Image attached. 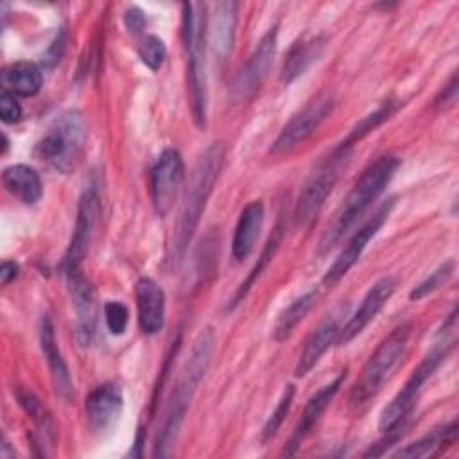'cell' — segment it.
I'll return each mask as SVG.
<instances>
[{
	"label": "cell",
	"mask_w": 459,
	"mask_h": 459,
	"mask_svg": "<svg viewBox=\"0 0 459 459\" xmlns=\"http://www.w3.org/2000/svg\"><path fill=\"white\" fill-rule=\"evenodd\" d=\"M341 314L333 312L330 316H326L319 326L308 335V339L305 341V346L299 353L294 375L296 377H305L323 357V353L337 341L339 330H341Z\"/></svg>",
	"instance_id": "cell-20"
},
{
	"label": "cell",
	"mask_w": 459,
	"mask_h": 459,
	"mask_svg": "<svg viewBox=\"0 0 459 459\" xmlns=\"http://www.w3.org/2000/svg\"><path fill=\"white\" fill-rule=\"evenodd\" d=\"M454 269H455V262H454V260L443 262L434 273H430V276H427L420 285H416V287L411 290L409 298H411V299H421V298L429 296L430 292L437 290L439 287H443V285L452 278Z\"/></svg>",
	"instance_id": "cell-31"
},
{
	"label": "cell",
	"mask_w": 459,
	"mask_h": 459,
	"mask_svg": "<svg viewBox=\"0 0 459 459\" xmlns=\"http://www.w3.org/2000/svg\"><path fill=\"white\" fill-rule=\"evenodd\" d=\"M350 152H351V147L341 142L307 178L294 204L296 226H308L317 217L328 194L337 183L341 170L346 167L350 160Z\"/></svg>",
	"instance_id": "cell-7"
},
{
	"label": "cell",
	"mask_w": 459,
	"mask_h": 459,
	"mask_svg": "<svg viewBox=\"0 0 459 459\" xmlns=\"http://www.w3.org/2000/svg\"><path fill=\"white\" fill-rule=\"evenodd\" d=\"M396 109V104H393V100H387V102H384L378 109H375L373 113H369V115H366L353 129H351V133L348 134V138L346 140H342L344 143H348L350 147H353V143L355 142H359L364 134H368L371 129H375L377 126H380L393 111Z\"/></svg>",
	"instance_id": "cell-30"
},
{
	"label": "cell",
	"mask_w": 459,
	"mask_h": 459,
	"mask_svg": "<svg viewBox=\"0 0 459 459\" xmlns=\"http://www.w3.org/2000/svg\"><path fill=\"white\" fill-rule=\"evenodd\" d=\"M66 276L68 290L75 314V341L81 348H88L93 342L97 328V294L88 278L82 276L81 269L72 271Z\"/></svg>",
	"instance_id": "cell-13"
},
{
	"label": "cell",
	"mask_w": 459,
	"mask_h": 459,
	"mask_svg": "<svg viewBox=\"0 0 459 459\" xmlns=\"http://www.w3.org/2000/svg\"><path fill=\"white\" fill-rule=\"evenodd\" d=\"M124 398L117 384H102L95 387L84 403L86 418L91 429L104 430L108 429L122 412Z\"/></svg>",
	"instance_id": "cell-19"
},
{
	"label": "cell",
	"mask_w": 459,
	"mask_h": 459,
	"mask_svg": "<svg viewBox=\"0 0 459 459\" xmlns=\"http://www.w3.org/2000/svg\"><path fill=\"white\" fill-rule=\"evenodd\" d=\"M0 117L5 124H14L22 118V106L14 93L2 90L0 93Z\"/></svg>",
	"instance_id": "cell-35"
},
{
	"label": "cell",
	"mask_w": 459,
	"mask_h": 459,
	"mask_svg": "<svg viewBox=\"0 0 459 459\" xmlns=\"http://www.w3.org/2000/svg\"><path fill=\"white\" fill-rule=\"evenodd\" d=\"M213 348H215V335H213L212 328H204L197 335L192 353H190V359L185 364V369L176 384V389H174L170 403H169V411L165 414L161 432L156 441L154 454L167 455L169 450L174 446V441L179 434V429H181L185 414L190 407V402L208 369Z\"/></svg>",
	"instance_id": "cell-3"
},
{
	"label": "cell",
	"mask_w": 459,
	"mask_h": 459,
	"mask_svg": "<svg viewBox=\"0 0 459 459\" xmlns=\"http://www.w3.org/2000/svg\"><path fill=\"white\" fill-rule=\"evenodd\" d=\"M394 289H396V280L393 276H382L380 280H377L369 287L366 296L362 298L359 308L341 326L335 342L337 344H346L353 337H357L377 317V314L384 308L387 299L393 296Z\"/></svg>",
	"instance_id": "cell-15"
},
{
	"label": "cell",
	"mask_w": 459,
	"mask_h": 459,
	"mask_svg": "<svg viewBox=\"0 0 459 459\" xmlns=\"http://www.w3.org/2000/svg\"><path fill=\"white\" fill-rule=\"evenodd\" d=\"M124 22H126V27L131 32H140L143 29V25H145V13L140 7L131 5L129 9H126Z\"/></svg>",
	"instance_id": "cell-36"
},
{
	"label": "cell",
	"mask_w": 459,
	"mask_h": 459,
	"mask_svg": "<svg viewBox=\"0 0 459 459\" xmlns=\"http://www.w3.org/2000/svg\"><path fill=\"white\" fill-rule=\"evenodd\" d=\"M138 326L142 333L154 335L165 325V294L151 278H140L134 285Z\"/></svg>",
	"instance_id": "cell-17"
},
{
	"label": "cell",
	"mask_w": 459,
	"mask_h": 459,
	"mask_svg": "<svg viewBox=\"0 0 459 459\" xmlns=\"http://www.w3.org/2000/svg\"><path fill=\"white\" fill-rule=\"evenodd\" d=\"M84 142L86 126L82 115L77 109H70L54 120L47 134L38 142L36 154L52 169L68 174L77 167Z\"/></svg>",
	"instance_id": "cell-6"
},
{
	"label": "cell",
	"mask_w": 459,
	"mask_h": 459,
	"mask_svg": "<svg viewBox=\"0 0 459 459\" xmlns=\"http://www.w3.org/2000/svg\"><path fill=\"white\" fill-rule=\"evenodd\" d=\"M18 274V265L14 262H9L5 260L0 267V283L2 285H7L11 280H14Z\"/></svg>",
	"instance_id": "cell-38"
},
{
	"label": "cell",
	"mask_w": 459,
	"mask_h": 459,
	"mask_svg": "<svg viewBox=\"0 0 459 459\" xmlns=\"http://www.w3.org/2000/svg\"><path fill=\"white\" fill-rule=\"evenodd\" d=\"M278 43V27H271L256 43L242 68L233 79L230 97L233 102H246L264 84L273 65Z\"/></svg>",
	"instance_id": "cell-9"
},
{
	"label": "cell",
	"mask_w": 459,
	"mask_h": 459,
	"mask_svg": "<svg viewBox=\"0 0 459 459\" xmlns=\"http://www.w3.org/2000/svg\"><path fill=\"white\" fill-rule=\"evenodd\" d=\"M2 183L5 190L25 204H34L43 194L39 174L23 163L5 167L2 172Z\"/></svg>",
	"instance_id": "cell-23"
},
{
	"label": "cell",
	"mask_w": 459,
	"mask_h": 459,
	"mask_svg": "<svg viewBox=\"0 0 459 459\" xmlns=\"http://www.w3.org/2000/svg\"><path fill=\"white\" fill-rule=\"evenodd\" d=\"M344 378H346V369L341 371L330 384L323 385L316 394L310 396V400L307 402V405L303 409V414H301V418H299V421H298V425H296L289 443L285 445V448L281 452L283 455L296 454V450L301 445V441L312 432V429L316 427V423L319 421V418L323 416L326 407L332 403V400L337 394V391L341 389Z\"/></svg>",
	"instance_id": "cell-16"
},
{
	"label": "cell",
	"mask_w": 459,
	"mask_h": 459,
	"mask_svg": "<svg viewBox=\"0 0 459 459\" xmlns=\"http://www.w3.org/2000/svg\"><path fill=\"white\" fill-rule=\"evenodd\" d=\"M457 439V421L452 420L446 425H441L430 432H427L418 441L407 445L402 448L396 455L398 457H427V455H437L448 446H452Z\"/></svg>",
	"instance_id": "cell-26"
},
{
	"label": "cell",
	"mask_w": 459,
	"mask_h": 459,
	"mask_svg": "<svg viewBox=\"0 0 459 459\" xmlns=\"http://www.w3.org/2000/svg\"><path fill=\"white\" fill-rule=\"evenodd\" d=\"M450 330H439L441 341L436 342L434 350L420 362L418 368H414V371L411 373V377L407 378V382L403 384V387L396 393V396L391 400V403H387L380 414V421H378V429L382 432L393 429L396 423H400L403 418H407L412 411V405L423 387V384L432 377V373L437 369V366L441 364V360L448 355L450 348H452V339L448 337Z\"/></svg>",
	"instance_id": "cell-8"
},
{
	"label": "cell",
	"mask_w": 459,
	"mask_h": 459,
	"mask_svg": "<svg viewBox=\"0 0 459 459\" xmlns=\"http://www.w3.org/2000/svg\"><path fill=\"white\" fill-rule=\"evenodd\" d=\"M394 197L387 199L369 219L368 222L355 231V235L348 240V244L344 246V249L337 255V258L333 260V264L330 265V269L326 271L323 283L325 285H333L337 283L359 260V256L362 255V251L366 249L368 242L377 235V231L382 228V224L387 221L393 206H394Z\"/></svg>",
	"instance_id": "cell-14"
},
{
	"label": "cell",
	"mask_w": 459,
	"mask_h": 459,
	"mask_svg": "<svg viewBox=\"0 0 459 459\" xmlns=\"http://www.w3.org/2000/svg\"><path fill=\"white\" fill-rule=\"evenodd\" d=\"M104 319H106L108 330L113 335H120V333L126 332L127 319H129V310L120 301H108L104 305Z\"/></svg>",
	"instance_id": "cell-34"
},
{
	"label": "cell",
	"mask_w": 459,
	"mask_h": 459,
	"mask_svg": "<svg viewBox=\"0 0 459 459\" xmlns=\"http://www.w3.org/2000/svg\"><path fill=\"white\" fill-rule=\"evenodd\" d=\"M138 57L149 70H154V72L160 70L167 57V48L163 39L158 38L156 34L145 36L138 47Z\"/></svg>",
	"instance_id": "cell-32"
},
{
	"label": "cell",
	"mask_w": 459,
	"mask_h": 459,
	"mask_svg": "<svg viewBox=\"0 0 459 459\" xmlns=\"http://www.w3.org/2000/svg\"><path fill=\"white\" fill-rule=\"evenodd\" d=\"M335 100L330 95H319L314 100H310L301 111H298L280 131L273 145L269 147V152L274 156L285 154L303 143L307 138H310L316 129L323 124V120L332 113Z\"/></svg>",
	"instance_id": "cell-10"
},
{
	"label": "cell",
	"mask_w": 459,
	"mask_h": 459,
	"mask_svg": "<svg viewBox=\"0 0 459 459\" xmlns=\"http://www.w3.org/2000/svg\"><path fill=\"white\" fill-rule=\"evenodd\" d=\"M294 393H296V391H294V385H287V387H285V391H283V394H281V398H280L276 409L271 412V416L267 418V421H265V425H264V430H262V439H264V441H267L269 437H273V436L278 432V429L281 427V423L285 421V416L289 414L290 405H292V400H294Z\"/></svg>",
	"instance_id": "cell-33"
},
{
	"label": "cell",
	"mask_w": 459,
	"mask_h": 459,
	"mask_svg": "<svg viewBox=\"0 0 459 459\" xmlns=\"http://www.w3.org/2000/svg\"><path fill=\"white\" fill-rule=\"evenodd\" d=\"M411 325L402 323L371 353L359 380L351 387L350 403L353 407L366 405L384 387L405 355Z\"/></svg>",
	"instance_id": "cell-5"
},
{
	"label": "cell",
	"mask_w": 459,
	"mask_h": 459,
	"mask_svg": "<svg viewBox=\"0 0 459 459\" xmlns=\"http://www.w3.org/2000/svg\"><path fill=\"white\" fill-rule=\"evenodd\" d=\"M16 400H18L20 407L30 416L32 423L36 425V429L39 430L43 439L48 445H54L56 437H57V427L54 423L50 411L43 405V402L30 389H25V387L16 389Z\"/></svg>",
	"instance_id": "cell-27"
},
{
	"label": "cell",
	"mask_w": 459,
	"mask_h": 459,
	"mask_svg": "<svg viewBox=\"0 0 459 459\" xmlns=\"http://www.w3.org/2000/svg\"><path fill=\"white\" fill-rule=\"evenodd\" d=\"M185 179V165L181 154L169 147L163 149L151 170V199L156 215L165 217L178 199Z\"/></svg>",
	"instance_id": "cell-12"
},
{
	"label": "cell",
	"mask_w": 459,
	"mask_h": 459,
	"mask_svg": "<svg viewBox=\"0 0 459 459\" xmlns=\"http://www.w3.org/2000/svg\"><path fill=\"white\" fill-rule=\"evenodd\" d=\"M97 215H99V190L93 181H88L79 199L77 219H75V228H74L70 246L61 260V271L65 274L81 269V264L91 242Z\"/></svg>",
	"instance_id": "cell-11"
},
{
	"label": "cell",
	"mask_w": 459,
	"mask_h": 459,
	"mask_svg": "<svg viewBox=\"0 0 459 459\" xmlns=\"http://www.w3.org/2000/svg\"><path fill=\"white\" fill-rule=\"evenodd\" d=\"M183 45L188 52V97L194 124L203 129L206 126V41H208V13L206 4H183L181 23Z\"/></svg>",
	"instance_id": "cell-4"
},
{
	"label": "cell",
	"mask_w": 459,
	"mask_h": 459,
	"mask_svg": "<svg viewBox=\"0 0 459 459\" xmlns=\"http://www.w3.org/2000/svg\"><path fill=\"white\" fill-rule=\"evenodd\" d=\"M2 84H4V90L14 95L32 97L43 86V74L36 63L18 61L4 68Z\"/></svg>",
	"instance_id": "cell-24"
},
{
	"label": "cell",
	"mask_w": 459,
	"mask_h": 459,
	"mask_svg": "<svg viewBox=\"0 0 459 459\" xmlns=\"http://www.w3.org/2000/svg\"><path fill=\"white\" fill-rule=\"evenodd\" d=\"M262 222H264V203L258 199L247 203L240 212V217L235 226V233H233L231 253L235 260H244L249 256L260 235Z\"/></svg>",
	"instance_id": "cell-21"
},
{
	"label": "cell",
	"mask_w": 459,
	"mask_h": 459,
	"mask_svg": "<svg viewBox=\"0 0 459 459\" xmlns=\"http://www.w3.org/2000/svg\"><path fill=\"white\" fill-rule=\"evenodd\" d=\"M283 233H285V224H283V221L280 219L278 224L274 226L273 233L269 235V238H267V242H265V246H264V249H262V255L258 256V262L255 264V267L251 269V273L246 276V280H244V281L238 285V289L235 290V294H233V298H231V303H230V308H235V307L247 296V292L251 290V287L255 285V281L260 278V274L264 273V269L269 265L271 258L274 256L278 246L281 244Z\"/></svg>",
	"instance_id": "cell-28"
},
{
	"label": "cell",
	"mask_w": 459,
	"mask_h": 459,
	"mask_svg": "<svg viewBox=\"0 0 459 459\" xmlns=\"http://www.w3.org/2000/svg\"><path fill=\"white\" fill-rule=\"evenodd\" d=\"M316 299H317V292H316V290H308V292H305L303 296L296 298V299L278 316V319H276V323H274V328H273V337H274V341H278V342L287 341V339L292 335L294 328H296V326L303 321V317L310 312V308L314 307Z\"/></svg>",
	"instance_id": "cell-29"
},
{
	"label": "cell",
	"mask_w": 459,
	"mask_h": 459,
	"mask_svg": "<svg viewBox=\"0 0 459 459\" xmlns=\"http://www.w3.org/2000/svg\"><path fill=\"white\" fill-rule=\"evenodd\" d=\"M325 50V38L314 36V38H303L296 41L281 66V81L292 82L299 75H303L321 56Z\"/></svg>",
	"instance_id": "cell-22"
},
{
	"label": "cell",
	"mask_w": 459,
	"mask_h": 459,
	"mask_svg": "<svg viewBox=\"0 0 459 459\" xmlns=\"http://www.w3.org/2000/svg\"><path fill=\"white\" fill-rule=\"evenodd\" d=\"M457 99V74H454L450 77V82L441 90V93L436 99V106L446 108L450 104H454V100Z\"/></svg>",
	"instance_id": "cell-37"
},
{
	"label": "cell",
	"mask_w": 459,
	"mask_h": 459,
	"mask_svg": "<svg viewBox=\"0 0 459 459\" xmlns=\"http://www.w3.org/2000/svg\"><path fill=\"white\" fill-rule=\"evenodd\" d=\"M237 7H238L237 2H219L215 5L212 39H213V52L221 61H224L231 52L235 25H237Z\"/></svg>",
	"instance_id": "cell-25"
},
{
	"label": "cell",
	"mask_w": 459,
	"mask_h": 459,
	"mask_svg": "<svg viewBox=\"0 0 459 459\" xmlns=\"http://www.w3.org/2000/svg\"><path fill=\"white\" fill-rule=\"evenodd\" d=\"M39 346L47 359L52 384H54L57 396H61L63 400H70L74 396V384H72L66 362L57 348L54 325H52V319L48 314H43V317L39 321Z\"/></svg>",
	"instance_id": "cell-18"
},
{
	"label": "cell",
	"mask_w": 459,
	"mask_h": 459,
	"mask_svg": "<svg viewBox=\"0 0 459 459\" xmlns=\"http://www.w3.org/2000/svg\"><path fill=\"white\" fill-rule=\"evenodd\" d=\"M400 160L393 154H385L377 158L357 179L350 194L346 195L342 206L335 213L333 222L323 233L319 240V253L330 251L348 230L362 217V213L371 206V203L385 190L389 181L393 179Z\"/></svg>",
	"instance_id": "cell-2"
},
{
	"label": "cell",
	"mask_w": 459,
	"mask_h": 459,
	"mask_svg": "<svg viewBox=\"0 0 459 459\" xmlns=\"http://www.w3.org/2000/svg\"><path fill=\"white\" fill-rule=\"evenodd\" d=\"M224 156H226V145L224 142H213L204 152L203 156L197 160L188 188L185 192L178 219H176V228H174V235H172V242H170V264L178 265L192 238L194 233L197 230L201 213L204 212L206 201L219 179L222 163H224Z\"/></svg>",
	"instance_id": "cell-1"
}]
</instances>
